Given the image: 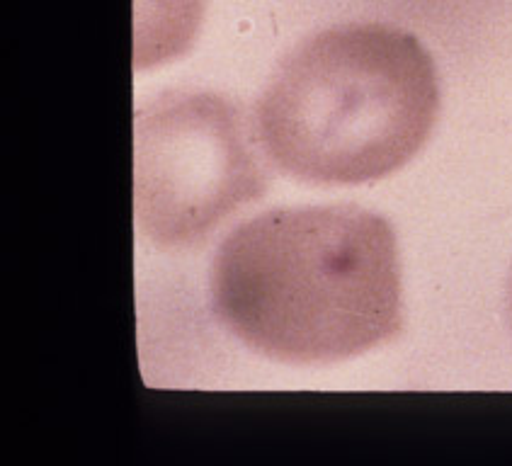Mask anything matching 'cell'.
<instances>
[{
	"label": "cell",
	"mask_w": 512,
	"mask_h": 466,
	"mask_svg": "<svg viewBox=\"0 0 512 466\" xmlns=\"http://www.w3.org/2000/svg\"><path fill=\"white\" fill-rule=\"evenodd\" d=\"M212 309L246 348L289 365L391 343L403 331L396 231L357 204L270 209L221 241Z\"/></svg>",
	"instance_id": "cell-1"
},
{
	"label": "cell",
	"mask_w": 512,
	"mask_h": 466,
	"mask_svg": "<svg viewBox=\"0 0 512 466\" xmlns=\"http://www.w3.org/2000/svg\"><path fill=\"white\" fill-rule=\"evenodd\" d=\"M440 112L435 59L411 32L352 22L304 39L255 105V134L282 173L362 185L428 144Z\"/></svg>",
	"instance_id": "cell-2"
},
{
	"label": "cell",
	"mask_w": 512,
	"mask_h": 466,
	"mask_svg": "<svg viewBox=\"0 0 512 466\" xmlns=\"http://www.w3.org/2000/svg\"><path fill=\"white\" fill-rule=\"evenodd\" d=\"M243 112L214 93H166L136 112V226L161 250L195 248L263 197L267 173Z\"/></svg>",
	"instance_id": "cell-3"
},
{
	"label": "cell",
	"mask_w": 512,
	"mask_h": 466,
	"mask_svg": "<svg viewBox=\"0 0 512 466\" xmlns=\"http://www.w3.org/2000/svg\"><path fill=\"white\" fill-rule=\"evenodd\" d=\"M510 321H512V280H510Z\"/></svg>",
	"instance_id": "cell-4"
}]
</instances>
